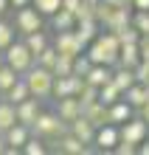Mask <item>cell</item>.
Returning <instances> with one entry per match:
<instances>
[{
  "label": "cell",
  "instance_id": "16",
  "mask_svg": "<svg viewBox=\"0 0 149 155\" xmlns=\"http://www.w3.org/2000/svg\"><path fill=\"white\" fill-rule=\"evenodd\" d=\"M107 116H110V124H124L127 118L135 116V107L127 104L124 99H118V102H113V104L107 107Z\"/></svg>",
  "mask_w": 149,
  "mask_h": 155
},
{
  "label": "cell",
  "instance_id": "25",
  "mask_svg": "<svg viewBox=\"0 0 149 155\" xmlns=\"http://www.w3.org/2000/svg\"><path fill=\"white\" fill-rule=\"evenodd\" d=\"M118 99H121V90L113 85V79H110L107 85H101V87H99V102H101V104H107V107H110L113 102H118Z\"/></svg>",
  "mask_w": 149,
  "mask_h": 155
},
{
  "label": "cell",
  "instance_id": "6",
  "mask_svg": "<svg viewBox=\"0 0 149 155\" xmlns=\"http://www.w3.org/2000/svg\"><path fill=\"white\" fill-rule=\"evenodd\" d=\"M14 28L17 34H31V31H40L42 28V14L37 12V8H28V6H23V8H17V14H14Z\"/></svg>",
  "mask_w": 149,
  "mask_h": 155
},
{
  "label": "cell",
  "instance_id": "19",
  "mask_svg": "<svg viewBox=\"0 0 149 155\" xmlns=\"http://www.w3.org/2000/svg\"><path fill=\"white\" fill-rule=\"evenodd\" d=\"M85 79L90 82V85H96V87H101V85H107V82L113 79V71H110V65H96V62H93Z\"/></svg>",
  "mask_w": 149,
  "mask_h": 155
},
{
  "label": "cell",
  "instance_id": "31",
  "mask_svg": "<svg viewBox=\"0 0 149 155\" xmlns=\"http://www.w3.org/2000/svg\"><path fill=\"white\" fill-rule=\"evenodd\" d=\"M31 3H34V8H37L42 17H45V14L51 17L57 8H62V0H31Z\"/></svg>",
  "mask_w": 149,
  "mask_h": 155
},
{
  "label": "cell",
  "instance_id": "12",
  "mask_svg": "<svg viewBox=\"0 0 149 155\" xmlns=\"http://www.w3.org/2000/svg\"><path fill=\"white\" fill-rule=\"evenodd\" d=\"M53 144H57V152H65V155H85L87 152V144H82L70 130L65 133V135H59Z\"/></svg>",
  "mask_w": 149,
  "mask_h": 155
},
{
  "label": "cell",
  "instance_id": "14",
  "mask_svg": "<svg viewBox=\"0 0 149 155\" xmlns=\"http://www.w3.org/2000/svg\"><path fill=\"white\" fill-rule=\"evenodd\" d=\"M76 37L82 45H90L93 40H96V34H99V20L96 17H87V20H76Z\"/></svg>",
  "mask_w": 149,
  "mask_h": 155
},
{
  "label": "cell",
  "instance_id": "2",
  "mask_svg": "<svg viewBox=\"0 0 149 155\" xmlns=\"http://www.w3.org/2000/svg\"><path fill=\"white\" fill-rule=\"evenodd\" d=\"M70 130V124L68 121H62V118L57 116V110L53 113H42L37 116V121L31 124V135H37V138H42V141H57L59 135H65Z\"/></svg>",
  "mask_w": 149,
  "mask_h": 155
},
{
  "label": "cell",
  "instance_id": "4",
  "mask_svg": "<svg viewBox=\"0 0 149 155\" xmlns=\"http://www.w3.org/2000/svg\"><path fill=\"white\" fill-rule=\"evenodd\" d=\"M6 54V65H11L14 71H17V74H25V71H28L31 65H34V62H37V57H34V54L28 51V45H25V42H11V45H8V48L3 51Z\"/></svg>",
  "mask_w": 149,
  "mask_h": 155
},
{
  "label": "cell",
  "instance_id": "43",
  "mask_svg": "<svg viewBox=\"0 0 149 155\" xmlns=\"http://www.w3.org/2000/svg\"><path fill=\"white\" fill-rule=\"evenodd\" d=\"M8 6H11L8 0H0V14H6V12H8Z\"/></svg>",
  "mask_w": 149,
  "mask_h": 155
},
{
  "label": "cell",
  "instance_id": "46",
  "mask_svg": "<svg viewBox=\"0 0 149 155\" xmlns=\"http://www.w3.org/2000/svg\"><path fill=\"white\" fill-rule=\"evenodd\" d=\"M90 3H99V0H90Z\"/></svg>",
  "mask_w": 149,
  "mask_h": 155
},
{
  "label": "cell",
  "instance_id": "10",
  "mask_svg": "<svg viewBox=\"0 0 149 155\" xmlns=\"http://www.w3.org/2000/svg\"><path fill=\"white\" fill-rule=\"evenodd\" d=\"M14 107H17V121L25 124V127H31L37 121V116H40V99H37V96L23 99V102L14 104Z\"/></svg>",
  "mask_w": 149,
  "mask_h": 155
},
{
  "label": "cell",
  "instance_id": "40",
  "mask_svg": "<svg viewBox=\"0 0 149 155\" xmlns=\"http://www.w3.org/2000/svg\"><path fill=\"white\" fill-rule=\"evenodd\" d=\"M135 116H138V118H144V121L149 124V102H146V104H141V107H138V113H135Z\"/></svg>",
  "mask_w": 149,
  "mask_h": 155
},
{
  "label": "cell",
  "instance_id": "3",
  "mask_svg": "<svg viewBox=\"0 0 149 155\" xmlns=\"http://www.w3.org/2000/svg\"><path fill=\"white\" fill-rule=\"evenodd\" d=\"M23 79H25V85H28L31 96H37V99H48L51 96V87H53V71L51 68H42V65L34 62L23 74Z\"/></svg>",
  "mask_w": 149,
  "mask_h": 155
},
{
  "label": "cell",
  "instance_id": "30",
  "mask_svg": "<svg viewBox=\"0 0 149 155\" xmlns=\"http://www.w3.org/2000/svg\"><path fill=\"white\" fill-rule=\"evenodd\" d=\"M57 48L53 45H48V48H42L40 54H37V65H42V68H53V62H57Z\"/></svg>",
  "mask_w": 149,
  "mask_h": 155
},
{
  "label": "cell",
  "instance_id": "39",
  "mask_svg": "<svg viewBox=\"0 0 149 155\" xmlns=\"http://www.w3.org/2000/svg\"><path fill=\"white\" fill-rule=\"evenodd\" d=\"M62 8H68V12L76 17V12L82 8V0H62Z\"/></svg>",
  "mask_w": 149,
  "mask_h": 155
},
{
  "label": "cell",
  "instance_id": "1",
  "mask_svg": "<svg viewBox=\"0 0 149 155\" xmlns=\"http://www.w3.org/2000/svg\"><path fill=\"white\" fill-rule=\"evenodd\" d=\"M118 51H121V42H118L115 34L107 28V34H96V40L90 42L87 57H90V62H96V65H110V68H115Z\"/></svg>",
  "mask_w": 149,
  "mask_h": 155
},
{
  "label": "cell",
  "instance_id": "27",
  "mask_svg": "<svg viewBox=\"0 0 149 155\" xmlns=\"http://www.w3.org/2000/svg\"><path fill=\"white\" fill-rule=\"evenodd\" d=\"M17 79H20V74H17L11 65H0V93H6Z\"/></svg>",
  "mask_w": 149,
  "mask_h": 155
},
{
  "label": "cell",
  "instance_id": "22",
  "mask_svg": "<svg viewBox=\"0 0 149 155\" xmlns=\"http://www.w3.org/2000/svg\"><path fill=\"white\" fill-rule=\"evenodd\" d=\"M28 96H31V90H28V85H25V79H23V76H20V79H17L14 85L3 93V99H8L11 104H20L23 99H28Z\"/></svg>",
  "mask_w": 149,
  "mask_h": 155
},
{
  "label": "cell",
  "instance_id": "33",
  "mask_svg": "<svg viewBox=\"0 0 149 155\" xmlns=\"http://www.w3.org/2000/svg\"><path fill=\"white\" fill-rule=\"evenodd\" d=\"M45 150H48V147H45V141L37 138V135H34V138H28V141H25V147H23L25 155H42Z\"/></svg>",
  "mask_w": 149,
  "mask_h": 155
},
{
  "label": "cell",
  "instance_id": "8",
  "mask_svg": "<svg viewBox=\"0 0 149 155\" xmlns=\"http://www.w3.org/2000/svg\"><path fill=\"white\" fill-rule=\"evenodd\" d=\"M3 138H6V147H8L6 152H17V150H23L25 141L31 138V127H25V124L17 121V124H11V127L3 133Z\"/></svg>",
  "mask_w": 149,
  "mask_h": 155
},
{
  "label": "cell",
  "instance_id": "17",
  "mask_svg": "<svg viewBox=\"0 0 149 155\" xmlns=\"http://www.w3.org/2000/svg\"><path fill=\"white\" fill-rule=\"evenodd\" d=\"M121 99H124L127 104H132L135 110H138L141 104H146V102H149V87H144L141 82H135V85H129L124 93H121Z\"/></svg>",
  "mask_w": 149,
  "mask_h": 155
},
{
  "label": "cell",
  "instance_id": "11",
  "mask_svg": "<svg viewBox=\"0 0 149 155\" xmlns=\"http://www.w3.org/2000/svg\"><path fill=\"white\" fill-rule=\"evenodd\" d=\"M118 124H101L96 127V138H93V144H99V150H115V144H118Z\"/></svg>",
  "mask_w": 149,
  "mask_h": 155
},
{
  "label": "cell",
  "instance_id": "26",
  "mask_svg": "<svg viewBox=\"0 0 149 155\" xmlns=\"http://www.w3.org/2000/svg\"><path fill=\"white\" fill-rule=\"evenodd\" d=\"M79 102H82V110H85L87 104H93V102H99V87L96 85H90V82L85 79V85H82V90H79Z\"/></svg>",
  "mask_w": 149,
  "mask_h": 155
},
{
  "label": "cell",
  "instance_id": "9",
  "mask_svg": "<svg viewBox=\"0 0 149 155\" xmlns=\"http://www.w3.org/2000/svg\"><path fill=\"white\" fill-rule=\"evenodd\" d=\"M57 102V116L62 118V121H76V118L82 116V102L79 96H62V99H53Z\"/></svg>",
  "mask_w": 149,
  "mask_h": 155
},
{
  "label": "cell",
  "instance_id": "48",
  "mask_svg": "<svg viewBox=\"0 0 149 155\" xmlns=\"http://www.w3.org/2000/svg\"><path fill=\"white\" fill-rule=\"evenodd\" d=\"M146 138H149V135H146Z\"/></svg>",
  "mask_w": 149,
  "mask_h": 155
},
{
  "label": "cell",
  "instance_id": "34",
  "mask_svg": "<svg viewBox=\"0 0 149 155\" xmlns=\"http://www.w3.org/2000/svg\"><path fill=\"white\" fill-rule=\"evenodd\" d=\"M90 65H93V62H90V57H87V54H79V57L73 59V74H76V76H87Z\"/></svg>",
  "mask_w": 149,
  "mask_h": 155
},
{
  "label": "cell",
  "instance_id": "15",
  "mask_svg": "<svg viewBox=\"0 0 149 155\" xmlns=\"http://www.w3.org/2000/svg\"><path fill=\"white\" fill-rule=\"evenodd\" d=\"M70 133L76 135L82 144H93V138H96V127H93L90 118H85V116H79L76 121H70Z\"/></svg>",
  "mask_w": 149,
  "mask_h": 155
},
{
  "label": "cell",
  "instance_id": "37",
  "mask_svg": "<svg viewBox=\"0 0 149 155\" xmlns=\"http://www.w3.org/2000/svg\"><path fill=\"white\" fill-rule=\"evenodd\" d=\"M115 152H118V155H132V152H138V144H132V141H121V138H118Z\"/></svg>",
  "mask_w": 149,
  "mask_h": 155
},
{
  "label": "cell",
  "instance_id": "20",
  "mask_svg": "<svg viewBox=\"0 0 149 155\" xmlns=\"http://www.w3.org/2000/svg\"><path fill=\"white\" fill-rule=\"evenodd\" d=\"M51 25L57 31H70V28H76V17H73L68 8H57V12L51 14Z\"/></svg>",
  "mask_w": 149,
  "mask_h": 155
},
{
  "label": "cell",
  "instance_id": "29",
  "mask_svg": "<svg viewBox=\"0 0 149 155\" xmlns=\"http://www.w3.org/2000/svg\"><path fill=\"white\" fill-rule=\"evenodd\" d=\"M14 34H17V28L11 23H6V20H0V51H6L8 45L14 42Z\"/></svg>",
  "mask_w": 149,
  "mask_h": 155
},
{
  "label": "cell",
  "instance_id": "38",
  "mask_svg": "<svg viewBox=\"0 0 149 155\" xmlns=\"http://www.w3.org/2000/svg\"><path fill=\"white\" fill-rule=\"evenodd\" d=\"M138 48H141V59H149V34H141Z\"/></svg>",
  "mask_w": 149,
  "mask_h": 155
},
{
  "label": "cell",
  "instance_id": "35",
  "mask_svg": "<svg viewBox=\"0 0 149 155\" xmlns=\"http://www.w3.org/2000/svg\"><path fill=\"white\" fill-rule=\"evenodd\" d=\"M132 25L141 34H149V12H138L135 8V14H132Z\"/></svg>",
  "mask_w": 149,
  "mask_h": 155
},
{
  "label": "cell",
  "instance_id": "24",
  "mask_svg": "<svg viewBox=\"0 0 149 155\" xmlns=\"http://www.w3.org/2000/svg\"><path fill=\"white\" fill-rule=\"evenodd\" d=\"M113 85L124 93V90L129 87V85H135V71L132 68H121V65H115V74H113Z\"/></svg>",
  "mask_w": 149,
  "mask_h": 155
},
{
  "label": "cell",
  "instance_id": "18",
  "mask_svg": "<svg viewBox=\"0 0 149 155\" xmlns=\"http://www.w3.org/2000/svg\"><path fill=\"white\" fill-rule=\"evenodd\" d=\"M82 116L90 118V124H93V127H101V124H107V121H110V116H107V104H101V102L87 104L85 110H82Z\"/></svg>",
  "mask_w": 149,
  "mask_h": 155
},
{
  "label": "cell",
  "instance_id": "42",
  "mask_svg": "<svg viewBox=\"0 0 149 155\" xmlns=\"http://www.w3.org/2000/svg\"><path fill=\"white\" fill-rule=\"evenodd\" d=\"M8 3H11L14 8H23V6H28V3H31V0H8Z\"/></svg>",
  "mask_w": 149,
  "mask_h": 155
},
{
  "label": "cell",
  "instance_id": "32",
  "mask_svg": "<svg viewBox=\"0 0 149 155\" xmlns=\"http://www.w3.org/2000/svg\"><path fill=\"white\" fill-rule=\"evenodd\" d=\"M51 71H53V76H68V74H73V59L70 57H57Z\"/></svg>",
  "mask_w": 149,
  "mask_h": 155
},
{
  "label": "cell",
  "instance_id": "36",
  "mask_svg": "<svg viewBox=\"0 0 149 155\" xmlns=\"http://www.w3.org/2000/svg\"><path fill=\"white\" fill-rule=\"evenodd\" d=\"M135 82H141L144 87H149V59H141L135 65Z\"/></svg>",
  "mask_w": 149,
  "mask_h": 155
},
{
  "label": "cell",
  "instance_id": "28",
  "mask_svg": "<svg viewBox=\"0 0 149 155\" xmlns=\"http://www.w3.org/2000/svg\"><path fill=\"white\" fill-rule=\"evenodd\" d=\"M113 34L118 37V42H138V40H141V31H138L132 23H127V25H121V28H115Z\"/></svg>",
  "mask_w": 149,
  "mask_h": 155
},
{
  "label": "cell",
  "instance_id": "23",
  "mask_svg": "<svg viewBox=\"0 0 149 155\" xmlns=\"http://www.w3.org/2000/svg\"><path fill=\"white\" fill-rule=\"evenodd\" d=\"M23 42L28 45V51L34 54V57H37V54H40L42 48H48V45H51L48 34H42V28H40V31H31V34H25V37H23Z\"/></svg>",
  "mask_w": 149,
  "mask_h": 155
},
{
  "label": "cell",
  "instance_id": "7",
  "mask_svg": "<svg viewBox=\"0 0 149 155\" xmlns=\"http://www.w3.org/2000/svg\"><path fill=\"white\" fill-rule=\"evenodd\" d=\"M118 135H121V141H132V144H141V141L146 138V135H149V124L144 121V118L132 116V118H127V121L118 127Z\"/></svg>",
  "mask_w": 149,
  "mask_h": 155
},
{
  "label": "cell",
  "instance_id": "13",
  "mask_svg": "<svg viewBox=\"0 0 149 155\" xmlns=\"http://www.w3.org/2000/svg\"><path fill=\"white\" fill-rule=\"evenodd\" d=\"M138 62H141V48H138V42H121V51H118V62H115V65L135 71Z\"/></svg>",
  "mask_w": 149,
  "mask_h": 155
},
{
  "label": "cell",
  "instance_id": "21",
  "mask_svg": "<svg viewBox=\"0 0 149 155\" xmlns=\"http://www.w3.org/2000/svg\"><path fill=\"white\" fill-rule=\"evenodd\" d=\"M11 124H17V107L8 99H0V133H6Z\"/></svg>",
  "mask_w": 149,
  "mask_h": 155
},
{
  "label": "cell",
  "instance_id": "44",
  "mask_svg": "<svg viewBox=\"0 0 149 155\" xmlns=\"http://www.w3.org/2000/svg\"><path fill=\"white\" fill-rule=\"evenodd\" d=\"M6 150H8V147H6V138H3V133H0V155H3Z\"/></svg>",
  "mask_w": 149,
  "mask_h": 155
},
{
  "label": "cell",
  "instance_id": "45",
  "mask_svg": "<svg viewBox=\"0 0 149 155\" xmlns=\"http://www.w3.org/2000/svg\"><path fill=\"white\" fill-rule=\"evenodd\" d=\"M0 65H6V54L3 51H0Z\"/></svg>",
  "mask_w": 149,
  "mask_h": 155
},
{
  "label": "cell",
  "instance_id": "41",
  "mask_svg": "<svg viewBox=\"0 0 149 155\" xmlns=\"http://www.w3.org/2000/svg\"><path fill=\"white\" fill-rule=\"evenodd\" d=\"M132 6L138 12H149V0H132Z\"/></svg>",
  "mask_w": 149,
  "mask_h": 155
},
{
  "label": "cell",
  "instance_id": "47",
  "mask_svg": "<svg viewBox=\"0 0 149 155\" xmlns=\"http://www.w3.org/2000/svg\"><path fill=\"white\" fill-rule=\"evenodd\" d=\"M0 99H3V93H0Z\"/></svg>",
  "mask_w": 149,
  "mask_h": 155
},
{
  "label": "cell",
  "instance_id": "5",
  "mask_svg": "<svg viewBox=\"0 0 149 155\" xmlns=\"http://www.w3.org/2000/svg\"><path fill=\"white\" fill-rule=\"evenodd\" d=\"M53 48H57L59 57H70V59H76L82 51H85V45L79 42L76 37V31H57V37H53Z\"/></svg>",
  "mask_w": 149,
  "mask_h": 155
}]
</instances>
